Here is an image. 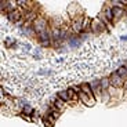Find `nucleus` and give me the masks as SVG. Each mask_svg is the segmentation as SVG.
Listing matches in <instances>:
<instances>
[{"instance_id": "nucleus-13", "label": "nucleus", "mask_w": 127, "mask_h": 127, "mask_svg": "<svg viewBox=\"0 0 127 127\" xmlns=\"http://www.w3.org/2000/svg\"><path fill=\"white\" fill-rule=\"evenodd\" d=\"M124 87H126V90H127V82H126V84H124Z\"/></svg>"}, {"instance_id": "nucleus-11", "label": "nucleus", "mask_w": 127, "mask_h": 127, "mask_svg": "<svg viewBox=\"0 0 127 127\" xmlns=\"http://www.w3.org/2000/svg\"><path fill=\"white\" fill-rule=\"evenodd\" d=\"M111 13H112L111 10H108V11H106V17H108L109 19H112V14H111Z\"/></svg>"}, {"instance_id": "nucleus-7", "label": "nucleus", "mask_w": 127, "mask_h": 127, "mask_svg": "<svg viewBox=\"0 0 127 127\" xmlns=\"http://www.w3.org/2000/svg\"><path fill=\"white\" fill-rule=\"evenodd\" d=\"M112 13H115V15H116V17H120L122 13H123V10L119 8V7H113V8H112Z\"/></svg>"}, {"instance_id": "nucleus-3", "label": "nucleus", "mask_w": 127, "mask_h": 127, "mask_svg": "<svg viewBox=\"0 0 127 127\" xmlns=\"http://www.w3.org/2000/svg\"><path fill=\"white\" fill-rule=\"evenodd\" d=\"M58 97H60L62 101H65V102H68L70 98H72V97H70V94L68 91H60V93H58Z\"/></svg>"}, {"instance_id": "nucleus-12", "label": "nucleus", "mask_w": 127, "mask_h": 127, "mask_svg": "<svg viewBox=\"0 0 127 127\" xmlns=\"http://www.w3.org/2000/svg\"><path fill=\"white\" fill-rule=\"evenodd\" d=\"M101 86H102V87H104V89H105V87L108 86V83H106V82H105V80H104V82H101Z\"/></svg>"}, {"instance_id": "nucleus-1", "label": "nucleus", "mask_w": 127, "mask_h": 127, "mask_svg": "<svg viewBox=\"0 0 127 127\" xmlns=\"http://www.w3.org/2000/svg\"><path fill=\"white\" fill-rule=\"evenodd\" d=\"M109 83H111V84H113L115 87H120V86H123V77H122L118 72H115V73H112Z\"/></svg>"}, {"instance_id": "nucleus-10", "label": "nucleus", "mask_w": 127, "mask_h": 127, "mask_svg": "<svg viewBox=\"0 0 127 127\" xmlns=\"http://www.w3.org/2000/svg\"><path fill=\"white\" fill-rule=\"evenodd\" d=\"M75 29H76V31H79V29H82V24L76 22V24H75Z\"/></svg>"}, {"instance_id": "nucleus-5", "label": "nucleus", "mask_w": 127, "mask_h": 127, "mask_svg": "<svg viewBox=\"0 0 127 127\" xmlns=\"http://www.w3.org/2000/svg\"><path fill=\"white\" fill-rule=\"evenodd\" d=\"M19 17H21V14H19L18 11H11V13H10V19H11V21H18Z\"/></svg>"}, {"instance_id": "nucleus-6", "label": "nucleus", "mask_w": 127, "mask_h": 127, "mask_svg": "<svg viewBox=\"0 0 127 127\" xmlns=\"http://www.w3.org/2000/svg\"><path fill=\"white\" fill-rule=\"evenodd\" d=\"M118 73L122 77H127V65H126V66H122L120 69L118 70Z\"/></svg>"}, {"instance_id": "nucleus-8", "label": "nucleus", "mask_w": 127, "mask_h": 127, "mask_svg": "<svg viewBox=\"0 0 127 127\" xmlns=\"http://www.w3.org/2000/svg\"><path fill=\"white\" fill-rule=\"evenodd\" d=\"M80 43V40H75V39H73V40H70V46H72V47H75V46H77Z\"/></svg>"}, {"instance_id": "nucleus-4", "label": "nucleus", "mask_w": 127, "mask_h": 127, "mask_svg": "<svg viewBox=\"0 0 127 127\" xmlns=\"http://www.w3.org/2000/svg\"><path fill=\"white\" fill-rule=\"evenodd\" d=\"M82 90H83V93H84V94L89 95L90 98L94 101V98H93V93H91V90H90V86H89V84H83V86H82Z\"/></svg>"}, {"instance_id": "nucleus-9", "label": "nucleus", "mask_w": 127, "mask_h": 127, "mask_svg": "<svg viewBox=\"0 0 127 127\" xmlns=\"http://www.w3.org/2000/svg\"><path fill=\"white\" fill-rule=\"evenodd\" d=\"M24 112H26V113H31V112H32V108H31V106H28V105H25Z\"/></svg>"}, {"instance_id": "nucleus-2", "label": "nucleus", "mask_w": 127, "mask_h": 127, "mask_svg": "<svg viewBox=\"0 0 127 127\" xmlns=\"http://www.w3.org/2000/svg\"><path fill=\"white\" fill-rule=\"evenodd\" d=\"M46 25H47L46 19H43V18H37V19L35 21V31L41 32V33H43V31L46 29Z\"/></svg>"}]
</instances>
